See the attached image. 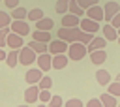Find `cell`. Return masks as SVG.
<instances>
[{
    "mask_svg": "<svg viewBox=\"0 0 120 107\" xmlns=\"http://www.w3.org/2000/svg\"><path fill=\"white\" fill-rule=\"evenodd\" d=\"M118 45H120V38H118Z\"/></svg>",
    "mask_w": 120,
    "mask_h": 107,
    "instance_id": "cell-43",
    "label": "cell"
},
{
    "mask_svg": "<svg viewBox=\"0 0 120 107\" xmlns=\"http://www.w3.org/2000/svg\"><path fill=\"white\" fill-rule=\"evenodd\" d=\"M79 26H81L84 32H90V34H96V32L99 30V23L94 21V19H90V17H82Z\"/></svg>",
    "mask_w": 120,
    "mask_h": 107,
    "instance_id": "cell-10",
    "label": "cell"
},
{
    "mask_svg": "<svg viewBox=\"0 0 120 107\" xmlns=\"http://www.w3.org/2000/svg\"><path fill=\"white\" fill-rule=\"evenodd\" d=\"M8 47L9 49H21V47H24L22 36H19L15 32H9V36H8Z\"/></svg>",
    "mask_w": 120,
    "mask_h": 107,
    "instance_id": "cell-13",
    "label": "cell"
},
{
    "mask_svg": "<svg viewBox=\"0 0 120 107\" xmlns=\"http://www.w3.org/2000/svg\"><path fill=\"white\" fill-rule=\"evenodd\" d=\"M54 9H56V13H60V15L68 13V11H69V0H56Z\"/></svg>",
    "mask_w": 120,
    "mask_h": 107,
    "instance_id": "cell-26",
    "label": "cell"
},
{
    "mask_svg": "<svg viewBox=\"0 0 120 107\" xmlns=\"http://www.w3.org/2000/svg\"><path fill=\"white\" fill-rule=\"evenodd\" d=\"M39 86L38 84H28V88L24 90V103H36L39 99Z\"/></svg>",
    "mask_w": 120,
    "mask_h": 107,
    "instance_id": "cell-6",
    "label": "cell"
},
{
    "mask_svg": "<svg viewBox=\"0 0 120 107\" xmlns=\"http://www.w3.org/2000/svg\"><path fill=\"white\" fill-rule=\"evenodd\" d=\"M6 64H8V68H15V66L19 64V49H11V51L8 53Z\"/></svg>",
    "mask_w": 120,
    "mask_h": 107,
    "instance_id": "cell-22",
    "label": "cell"
},
{
    "mask_svg": "<svg viewBox=\"0 0 120 107\" xmlns=\"http://www.w3.org/2000/svg\"><path fill=\"white\" fill-rule=\"evenodd\" d=\"M4 4H6V8H9V9L19 8V0H4Z\"/></svg>",
    "mask_w": 120,
    "mask_h": 107,
    "instance_id": "cell-37",
    "label": "cell"
},
{
    "mask_svg": "<svg viewBox=\"0 0 120 107\" xmlns=\"http://www.w3.org/2000/svg\"><path fill=\"white\" fill-rule=\"evenodd\" d=\"M68 49H69V43L60 39V38L49 41V53L51 54H62V53H68Z\"/></svg>",
    "mask_w": 120,
    "mask_h": 107,
    "instance_id": "cell-4",
    "label": "cell"
},
{
    "mask_svg": "<svg viewBox=\"0 0 120 107\" xmlns=\"http://www.w3.org/2000/svg\"><path fill=\"white\" fill-rule=\"evenodd\" d=\"M58 38L64 39V41H68V43L81 41V43L88 45V43L94 39V34L84 32L81 26H71V28H68V26H60V28H58Z\"/></svg>",
    "mask_w": 120,
    "mask_h": 107,
    "instance_id": "cell-1",
    "label": "cell"
},
{
    "mask_svg": "<svg viewBox=\"0 0 120 107\" xmlns=\"http://www.w3.org/2000/svg\"><path fill=\"white\" fill-rule=\"evenodd\" d=\"M38 107H47V103H39V105H38Z\"/></svg>",
    "mask_w": 120,
    "mask_h": 107,
    "instance_id": "cell-40",
    "label": "cell"
},
{
    "mask_svg": "<svg viewBox=\"0 0 120 107\" xmlns=\"http://www.w3.org/2000/svg\"><path fill=\"white\" fill-rule=\"evenodd\" d=\"M17 107H28V103H22V105H17Z\"/></svg>",
    "mask_w": 120,
    "mask_h": 107,
    "instance_id": "cell-41",
    "label": "cell"
},
{
    "mask_svg": "<svg viewBox=\"0 0 120 107\" xmlns=\"http://www.w3.org/2000/svg\"><path fill=\"white\" fill-rule=\"evenodd\" d=\"M101 32H103V38H105L107 41H112V39H118V38H120L118 28H114L111 23H109V24H105V26L101 28Z\"/></svg>",
    "mask_w": 120,
    "mask_h": 107,
    "instance_id": "cell-14",
    "label": "cell"
},
{
    "mask_svg": "<svg viewBox=\"0 0 120 107\" xmlns=\"http://www.w3.org/2000/svg\"><path fill=\"white\" fill-rule=\"evenodd\" d=\"M11 19L13 21H24L26 17H28V9L26 8H15V9H11Z\"/></svg>",
    "mask_w": 120,
    "mask_h": 107,
    "instance_id": "cell-20",
    "label": "cell"
},
{
    "mask_svg": "<svg viewBox=\"0 0 120 107\" xmlns=\"http://www.w3.org/2000/svg\"><path fill=\"white\" fill-rule=\"evenodd\" d=\"M43 17H45V15H43V9H41V8H34V9L28 11V17H26V19H28L30 23H38V21L43 19Z\"/></svg>",
    "mask_w": 120,
    "mask_h": 107,
    "instance_id": "cell-24",
    "label": "cell"
},
{
    "mask_svg": "<svg viewBox=\"0 0 120 107\" xmlns=\"http://www.w3.org/2000/svg\"><path fill=\"white\" fill-rule=\"evenodd\" d=\"M81 24V17L79 15H73V13H64L62 15V26H68V28H71V26H79Z\"/></svg>",
    "mask_w": 120,
    "mask_h": 107,
    "instance_id": "cell-12",
    "label": "cell"
},
{
    "mask_svg": "<svg viewBox=\"0 0 120 107\" xmlns=\"http://www.w3.org/2000/svg\"><path fill=\"white\" fill-rule=\"evenodd\" d=\"M38 86H39L41 90H51V86H52V79H51L49 75H43L41 81L38 83Z\"/></svg>",
    "mask_w": 120,
    "mask_h": 107,
    "instance_id": "cell-29",
    "label": "cell"
},
{
    "mask_svg": "<svg viewBox=\"0 0 120 107\" xmlns=\"http://www.w3.org/2000/svg\"><path fill=\"white\" fill-rule=\"evenodd\" d=\"M84 11H86V9H82V8L79 6V2H77V0H69V13L82 17V13H84Z\"/></svg>",
    "mask_w": 120,
    "mask_h": 107,
    "instance_id": "cell-27",
    "label": "cell"
},
{
    "mask_svg": "<svg viewBox=\"0 0 120 107\" xmlns=\"http://www.w3.org/2000/svg\"><path fill=\"white\" fill-rule=\"evenodd\" d=\"M86 17H90V19L101 23V21H105V8H99V6L96 4V6H92V8L86 9Z\"/></svg>",
    "mask_w": 120,
    "mask_h": 107,
    "instance_id": "cell-9",
    "label": "cell"
},
{
    "mask_svg": "<svg viewBox=\"0 0 120 107\" xmlns=\"http://www.w3.org/2000/svg\"><path fill=\"white\" fill-rule=\"evenodd\" d=\"M11 23H13L11 15H9L8 11H0V28H6V26H9Z\"/></svg>",
    "mask_w": 120,
    "mask_h": 107,
    "instance_id": "cell-28",
    "label": "cell"
},
{
    "mask_svg": "<svg viewBox=\"0 0 120 107\" xmlns=\"http://www.w3.org/2000/svg\"><path fill=\"white\" fill-rule=\"evenodd\" d=\"M88 53V47L81 41H75V43H69V49H68V56L69 60H82L84 54Z\"/></svg>",
    "mask_w": 120,
    "mask_h": 107,
    "instance_id": "cell-2",
    "label": "cell"
},
{
    "mask_svg": "<svg viewBox=\"0 0 120 107\" xmlns=\"http://www.w3.org/2000/svg\"><path fill=\"white\" fill-rule=\"evenodd\" d=\"M118 34H120V28H118Z\"/></svg>",
    "mask_w": 120,
    "mask_h": 107,
    "instance_id": "cell-44",
    "label": "cell"
},
{
    "mask_svg": "<svg viewBox=\"0 0 120 107\" xmlns=\"http://www.w3.org/2000/svg\"><path fill=\"white\" fill-rule=\"evenodd\" d=\"M43 69H39V68H30L26 73H24V81L28 83V84H38L39 81H41V77H43Z\"/></svg>",
    "mask_w": 120,
    "mask_h": 107,
    "instance_id": "cell-5",
    "label": "cell"
},
{
    "mask_svg": "<svg viewBox=\"0 0 120 107\" xmlns=\"http://www.w3.org/2000/svg\"><path fill=\"white\" fill-rule=\"evenodd\" d=\"M118 107H120V103H118Z\"/></svg>",
    "mask_w": 120,
    "mask_h": 107,
    "instance_id": "cell-45",
    "label": "cell"
},
{
    "mask_svg": "<svg viewBox=\"0 0 120 107\" xmlns=\"http://www.w3.org/2000/svg\"><path fill=\"white\" fill-rule=\"evenodd\" d=\"M86 107H103V103H101L99 98H92V99L86 101Z\"/></svg>",
    "mask_w": 120,
    "mask_h": 107,
    "instance_id": "cell-36",
    "label": "cell"
},
{
    "mask_svg": "<svg viewBox=\"0 0 120 107\" xmlns=\"http://www.w3.org/2000/svg\"><path fill=\"white\" fill-rule=\"evenodd\" d=\"M28 47H32L36 53H49V43H43V41H38V39H32L30 43H28Z\"/></svg>",
    "mask_w": 120,
    "mask_h": 107,
    "instance_id": "cell-21",
    "label": "cell"
},
{
    "mask_svg": "<svg viewBox=\"0 0 120 107\" xmlns=\"http://www.w3.org/2000/svg\"><path fill=\"white\" fill-rule=\"evenodd\" d=\"M32 39H38V41H43V43H49L51 41V34L49 30H34L32 32Z\"/></svg>",
    "mask_w": 120,
    "mask_h": 107,
    "instance_id": "cell-19",
    "label": "cell"
},
{
    "mask_svg": "<svg viewBox=\"0 0 120 107\" xmlns=\"http://www.w3.org/2000/svg\"><path fill=\"white\" fill-rule=\"evenodd\" d=\"M99 99H101L103 107H116V96H112V94H109V92L101 94Z\"/></svg>",
    "mask_w": 120,
    "mask_h": 107,
    "instance_id": "cell-23",
    "label": "cell"
},
{
    "mask_svg": "<svg viewBox=\"0 0 120 107\" xmlns=\"http://www.w3.org/2000/svg\"><path fill=\"white\" fill-rule=\"evenodd\" d=\"M64 105H66V107H82V101H81L79 98H71V99H68Z\"/></svg>",
    "mask_w": 120,
    "mask_h": 107,
    "instance_id": "cell-35",
    "label": "cell"
},
{
    "mask_svg": "<svg viewBox=\"0 0 120 107\" xmlns=\"http://www.w3.org/2000/svg\"><path fill=\"white\" fill-rule=\"evenodd\" d=\"M116 13H120V4L118 2H112V0L107 2L105 4V23H111Z\"/></svg>",
    "mask_w": 120,
    "mask_h": 107,
    "instance_id": "cell-11",
    "label": "cell"
},
{
    "mask_svg": "<svg viewBox=\"0 0 120 107\" xmlns=\"http://www.w3.org/2000/svg\"><path fill=\"white\" fill-rule=\"evenodd\" d=\"M6 58H8V53L4 51V47H0V62H6Z\"/></svg>",
    "mask_w": 120,
    "mask_h": 107,
    "instance_id": "cell-39",
    "label": "cell"
},
{
    "mask_svg": "<svg viewBox=\"0 0 120 107\" xmlns=\"http://www.w3.org/2000/svg\"><path fill=\"white\" fill-rule=\"evenodd\" d=\"M51 98H52L51 90H39V101H41V103H49Z\"/></svg>",
    "mask_w": 120,
    "mask_h": 107,
    "instance_id": "cell-33",
    "label": "cell"
},
{
    "mask_svg": "<svg viewBox=\"0 0 120 107\" xmlns=\"http://www.w3.org/2000/svg\"><path fill=\"white\" fill-rule=\"evenodd\" d=\"M11 28L6 26V28H0V47H6L8 45V36H9Z\"/></svg>",
    "mask_w": 120,
    "mask_h": 107,
    "instance_id": "cell-31",
    "label": "cell"
},
{
    "mask_svg": "<svg viewBox=\"0 0 120 107\" xmlns=\"http://www.w3.org/2000/svg\"><path fill=\"white\" fill-rule=\"evenodd\" d=\"M36 60H38V54H36V51H34L32 47L24 45V47L19 49V64H22V66H32Z\"/></svg>",
    "mask_w": 120,
    "mask_h": 107,
    "instance_id": "cell-3",
    "label": "cell"
},
{
    "mask_svg": "<svg viewBox=\"0 0 120 107\" xmlns=\"http://www.w3.org/2000/svg\"><path fill=\"white\" fill-rule=\"evenodd\" d=\"M96 81H98V84L107 86V84L111 83V73H109L107 69H98V71H96Z\"/></svg>",
    "mask_w": 120,
    "mask_h": 107,
    "instance_id": "cell-18",
    "label": "cell"
},
{
    "mask_svg": "<svg viewBox=\"0 0 120 107\" xmlns=\"http://www.w3.org/2000/svg\"><path fill=\"white\" fill-rule=\"evenodd\" d=\"M68 60H69V56H66L64 53L62 54H52V69H64L68 66Z\"/></svg>",
    "mask_w": 120,
    "mask_h": 107,
    "instance_id": "cell-16",
    "label": "cell"
},
{
    "mask_svg": "<svg viewBox=\"0 0 120 107\" xmlns=\"http://www.w3.org/2000/svg\"><path fill=\"white\" fill-rule=\"evenodd\" d=\"M52 19H49V17H43V19H39L38 23H36V28L38 30H51L52 28Z\"/></svg>",
    "mask_w": 120,
    "mask_h": 107,
    "instance_id": "cell-25",
    "label": "cell"
},
{
    "mask_svg": "<svg viewBox=\"0 0 120 107\" xmlns=\"http://www.w3.org/2000/svg\"><path fill=\"white\" fill-rule=\"evenodd\" d=\"M90 60H92V64H94V66H101V64L107 60V53H105V49L92 51V53H90Z\"/></svg>",
    "mask_w": 120,
    "mask_h": 107,
    "instance_id": "cell-15",
    "label": "cell"
},
{
    "mask_svg": "<svg viewBox=\"0 0 120 107\" xmlns=\"http://www.w3.org/2000/svg\"><path fill=\"white\" fill-rule=\"evenodd\" d=\"M116 81H118V83H120V73H118V75H116Z\"/></svg>",
    "mask_w": 120,
    "mask_h": 107,
    "instance_id": "cell-42",
    "label": "cell"
},
{
    "mask_svg": "<svg viewBox=\"0 0 120 107\" xmlns=\"http://www.w3.org/2000/svg\"><path fill=\"white\" fill-rule=\"evenodd\" d=\"M111 24H112L114 28H120V13H116V15L112 17V21H111Z\"/></svg>",
    "mask_w": 120,
    "mask_h": 107,
    "instance_id": "cell-38",
    "label": "cell"
},
{
    "mask_svg": "<svg viewBox=\"0 0 120 107\" xmlns=\"http://www.w3.org/2000/svg\"><path fill=\"white\" fill-rule=\"evenodd\" d=\"M105 45H107V39L105 38H96L94 36V39L86 47H88V53H92V51H98V49H105Z\"/></svg>",
    "mask_w": 120,
    "mask_h": 107,
    "instance_id": "cell-17",
    "label": "cell"
},
{
    "mask_svg": "<svg viewBox=\"0 0 120 107\" xmlns=\"http://www.w3.org/2000/svg\"><path fill=\"white\" fill-rule=\"evenodd\" d=\"M62 105H64L62 96H52V98L49 99V103H47V107H62Z\"/></svg>",
    "mask_w": 120,
    "mask_h": 107,
    "instance_id": "cell-32",
    "label": "cell"
},
{
    "mask_svg": "<svg viewBox=\"0 0 120 107\" xmlns=\"http://www.w3.org/2000/svg\"><path fill=\"white\" fill-rule=\"evenodd\" d=\"M107 92L112 94V96H116V98H120V83H118V81L109 83V84H107Z\"/></svg>",
    "mask_w": 120,
    "mask_h": 107,
    "instance_id": "cell-30",
    "label": "cell"
},
{
    "mask_svg": "<svg viewBox=\"0 0 120 107\" xmlns=\"http://www.w3.org/2000/svg\"><path fill=\"white\" fill-rule=\"evenodd\" d=\"M36 62H38V68L43 69V71L52 69V54H51V53H41Z\"/></svg>",
    "mask_w": 120,
    "mask_h": 107,
    "instance_id": "cell-8",
    "label": "cell"
},
{
    "mask_svg": "<svg viewBox=\"0 0 120 107\" xmlns=\"http://www.w3.org/2000/svg\"><path fill=\"white\" fill-rule=\"evenodd\" d=\"M79 2V6L82 8V9H88V8H92V6H96L99 0H77Z\"/></svg>",
    "mask_w": 120,
    "mask_h": 107,
    "instance_id": "cell-34",
    "label": "cell"
},
{
    "mask_svg": "<svg viewBox=\"0 0 120 107\" xmlns=\"http://www.w3.org/2000/svg\"><path fill=\"white\" fill-rule=\"evenodd\" d=\"M9 28H11V32H15V34H19V36H22V38L30 34V26H28L26 21H13V23L9 24Z\"/></svg>",
    "mask_w": 120,
    "mask_h": 107,
    "instance_id": "cell-7",
    "label": "cell"
}]
</instances>
